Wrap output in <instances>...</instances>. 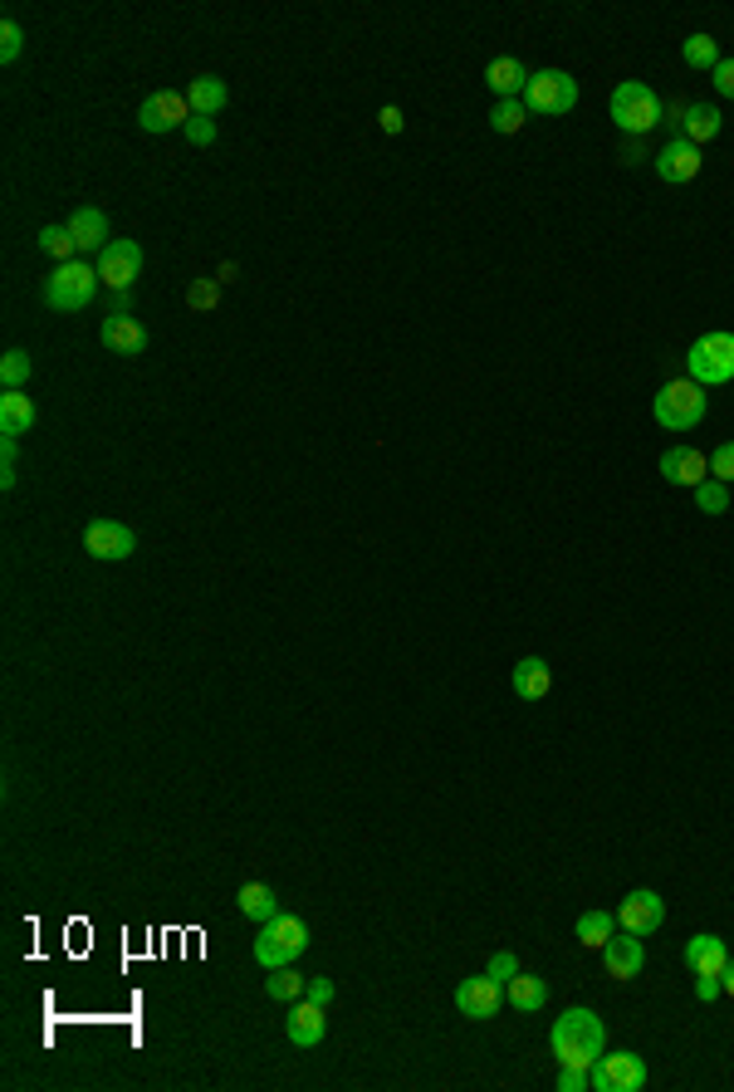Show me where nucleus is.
Here are the masks:
<instances>
[{
	"instance_id": "f257e3e1",
	"label": "nucleus",
	"mask_w": 734,
	"mask_h": 1092,
	"mask_svg": "<svg viewBox=\"0 0 734 1092\" xmlns=\"http://www.w3.org/2000/svg\"><path fill=\"white\" fill-rule=\"evenodd\" d=\"M549 1048H554V1058L563 1068H593L602 1053H607V1029H602V1019L593 1009H563L554 1019V1029H549Z\"/></svg>"
},
{
	"instance_id": "f03ea898",
	"label": "nucleus",
	"mask_w": 734,
	"mask_h": 1092,
	"mask_svg": "<svg viewBox=\"0 0 734 1092\" xmlns=\"http://www.w3.org/2000/svg\"><path fill=\"white\" fill-rule=\"evenodd\" d=\"M607 113H612V123H617V133H627V138H646L656 123H661L666 103H661V98H656L651 84L627 79V84H617V89H612V98H607Z\"/></svg>"
},
{
	"instance_id": "7ed1b4c3",
	"label": "nucleus",
	"mask_w": 734,
	"mask_h": 1092,
	"mask_svg": "<svg viewBox=\"0 0 734 1092\" xmlns=\"http://www.w3.org/2000/svg\"><path fill=\"white\" fill-rule=\"evenodd\" d=\"M98 265H89V260H64V265H54V275L45 280V304L54 314H79L94 304L98 294Z\"/></svg>"
},
{
	"instance_id": "20e7f679",
	"label": "nucleus",
	"mask_w": 734,
	"mask_h": 1092,
	"mask_svg": "<svg viewBox=\"0 0 734 1092\" xmlns=\"http://www.w3.org/2000/svg\"><path fill=\"white\" fill-rule=\"evenodd\" d=\"M651 412H656V422H661L666 432H690V427H700V422H705L710 397H705V387H700V382L676 378V382H666V387L656 392Z\"/></svg>"
},
{
	"instance_id": "39448f33",
	"label": "nucleus",
	"mask_w": 734,
	"mask_h": 1092,
	"mask_svg": "<svg viewBox=\"0 0 734 1092\" xmlns=\"http://www.w3.org/2000/svg\"><path fill=\"white\" fill-rule=\"evenodd\" d=\"M309 950V926L299 921V916H275L270 926H260L255 936V960L265 970H280V965H294V960Z\"/></svg>"
},
{
	"instance_id": "423d86ee",
	"label": "nucleus",
	"mask_w": 734,
	"mask_h": 1092,
	"mask_svg": "<svg viewBox=\"0 0 734 1092\" xmlns=\"http://www.w3.org/2000/svg\"><path fill=\"white\" fill-rule=\"evenodd\" d=\"M690 382L700 387H725L734 382V334H700L686 353Z\"/></svg>"
},
{
	"instance_id": "0eeeda50",
	"label": "nucleus",
	"mask_w": 734,
	"mask_h": 1092,
	"mask_svg": "<svg viewBox=\"0 0 734 1092\" xmlns=\"http://www.w3.org/2000/svg\"><path fill=\"white\" fill-rule=\"evenodd\" d=\"M524 108L539 118H563L578 108V79L568 69H539L529 74V89H524Z\"/></svg>"
},
{
	"instance_id": "6e6552de",
	"label": "nucleus",
	"mask_w": 734,
	"mask_h": 1092,
	"mask_svg": "<svg viewBox=\"0 0 734 1092\" xmlns=\"http://www.w3.org/2000/svg\"><path fill=\"white\" fill-rule=\"evenodd\" d=\"M593 1088H598V1092H642V1088H646V1063H642V1053H632V1048L602 1053L598 1063H593Z\"/></svg>"
},
{
	"instance_id": "1a4fd4ad",
	"label": "nucleus",
	"mask_w": 734,
	"mask_h": 1092,
	"mask_svg": "<svg viewBox=\"0 0 734 1092\" xmlns=\"http://www.w3.org/2000/svg\"><path fill=\"white\" fill-rule=\"evenodd\" d=\"M661 921H666V902H661V892H651V887L627 892L622 906H617V926L622 931H632V936H656L661 931Z\"/></svg>"
},
{
	"instance_id": "9d476101",
	"label": "nucleus",
	"mask_w": 734,
	"mask_h": 1092,
	"mask_svg": "<svg viewBox=\"0 0 734 1092\" xmlns=\"http://www.w3.org/2000/svg\"><path fill=\"white\" fill-rule=\"evenodd\" d=\"M138 123H142V133H172V128H186V123H191V103H186V94L157 89V94L142 98Z\"/></svg>"
},
{
	"instance_id": "9b49d317",
	"label": "nucleus",
	"mask_w": 734,
	"mask_h": 1092,
	"mask_svg": "<svg viewBox=\"0 0 734 1092\" xmlns=\"http://www.w3.org/2000/svg\"><path fill=\"white\" fill-rule=\"evenodd\" d=\"M142 275V245L138 240H113V245L98 255V280L108 285V294L113 290H133Z\"/></svg>"
},
{
	"instance_id": "f8f14e48",
	"label": "nucleus",
	"mask_w": 734,
	"mask_h": 1092,
	"mask_svg": "<svg viewBox=\"0 0 734 1092\" xmlns=\"http://www.w3.org/2000/svg\"><path fill=\"white\" fill-rule=\"evenodd\" d=\"M84 549H89L94 559H103V564H123L128 554L138 549V534L128 529V524H118V520H94L89 529H84Z\"/></svg>"
},
{
	"instance_id": "ddd939ff",
	"label": "nucleus",
	"mask_w": 734,
	"mask_h": 1092,
	"mask_svg": "<svg viewBox=\"0 0 734 1092\" xmlns=\"http://www.w3.org/2000/svg\"><path fill=\"white\" fill-rule=\"evenodd\" d=\"M500 1000H505V990H500L495 975H465L456 985V1009L465 1014V1019H495Z\"/></svg>"
},
{
	"instance_id": "4468645a",
	"label": "nucleus",
	"mask_w": 734,
	"mask_h": 1092,
	"mask_svg": "<svg viewBox=\"0 0 734 1092\" xmlns=\"http://www.w3.org/2000/svg\"><path fill=\"white\" fill-rule=\"evenodd\" d=\"M656 471H661L666 485H690L695 490L700 480H710V456L695 451V446H671V451H661Z\"/></svg>"
},
{
	"instance_id": "2eb2a0df",
	"label": "nucleus",
	"mask_w": 734,
	"mask_h": 1092,
	"mask_svg": "<svg viewBox=\"0 0 734 1092\" xmlns=\"http://www.w3.org/2000/svg\"><path fill=\"white\" fill-rule=\"evenodd\" d=\"M700 167H705V157H700V148L686 143V138H671V143L656 152V177L671 182V187H681V182H695Z\"/></svg>"
},
{
	"instance_id": "dca6fc26",
	"label": "nucleus",
	"mask_w": 734,
	"mask_h": 1092,
	"mask_svg": "<svg viewBox=\"0 0 734 1092\" xmlns=\"http://www.w3.org/2000/svg\"><path fill=\"white\" fill-rule=\"evenodd\" d=\"M602 965H607V975L612 980H637L642 975V965H646V946H642V936H632V931H612V941L602 946Z\"/></svg>"
},
{
	"instance_id": "f3484780",
	"label": "nucleus",
	"mask_w": 734,
	"mask_h": 1092,
	"mask_svg": "<svg viewBox=\"0 0 734 1092\" xmlns=\"http://www.w3.org/2000/svg\"><path fill=\"white\" fill-rule=\"evenodd\" d=\"M324 1029H328V1019H324V1004H314V1000H294V1009H289V1019H284V1034H289V1044L294 1048H314V1044H324Z\"/></svg>"
},
{
	"instance_id": "a211bd4d",
	"label": "nucleus",
	"mask_w": 734,
	"mask_h": 1092,
	"mask_svg": "<svg viewBox=\"0 0 734 1092\" xmlns=\"http://www.w3.org/2000/svg\"><path fill=\"white\" fill-rule=\"evenodd\" d=\"M686 965L690 975H720V970L730 965V946L720 941L715 931H700L686 941Z\"/></svg>"
},
{
	"instance_id": "6ab92c4d",
	"label": "nucleus",
	"mask_w": 734,
	"mask_h": 1092,
	"mask_svg": "<svg viewBox=\"0 0 734 1092\" xmlns=\"http://www.w3.org/2000/svg\"><path fill=\"white\" fill-rule=\"evenodd\" d=\"M98 338H103V348L108 353H118V358H138L142 348H147V329H142L133 314H128V319H103Z\"/></svg>"
},
{
	"instance_id": "aec40b11",
	"label": "nucleus",
	"mask_w": 734,
	"mask_h": 1092,
	"mask_svg": "<svg viewBox=\"0 0 734 1092\" xmlns=\"http://www.w3.org/2000/svg\"><path fill=\"white\" fill-rule=\"evenodd\" d=\"M554 691V671L544 657H524L514 662V696L519 701H544V696Z\"/></svg>"
},
{
	"instance_id": "412c9836",
	"label": "nucleus",
	"mask_w": 734,
	"mask_h": 1092,
	"mask_svg": "<svg viewBox=\"0 0 734 1092\" xmlns=\"http://www.w3.org/2000/svg\"><path fill=\"white\" fill-rule=\"evenodd\" d=\"M186 103H191L196 118H216V113H221V108L230 103L226 79H216V74H196V79L186 84Z\"/></svg>"
},
{
	"instance_id": "4be33fe9",
	"label": "nucleus",
	"mask_w": 734,
	"mask_h": 1092,
	"mask_svg": "<svg viewBox=\"0 0 734 1092\" xmlns=\"http://www.w3.org/2000/svg\"><path fill=\"white\" fill-rule=\"evenodd\" d=\"M35 422H40V412L25 392H0V436H15L20 441L25 432H35Z\"/></svg>"
},
{
	"instance_id": "5701e85b",
	"label": "nucleus",
	"mask_w": 734,
	"mask_h": 1092,
	"mask_svg": "<svg viewBox=\"0 0 734 1092\" xmlns=\"http://www.w3.org/2000/svg\"><path fill=\"white\" fill-rule=\"evenodd\" d=\"M69 231L74 240H79V250H98L103 255L113 240H108V211H98V206H79V211L69 216Z\"/></svg>"
},
{
	"instance_id": "b1692460",
	"label": "nucleus",
	"mask_w": 734,
	"mask_h": 1092,
	"mask_svg": "<svg viewBox=\"0 0 734 1092\" xmlns=\"http://www.w3.org/2000/svg\"><path fill=\"white\" fill-rule=\"evenodd\" d=\"M485 84L495 89V98H519L529 89V69L519 59H510V54H500V59L485 64Z\"/></svg>"
},
{
	"instance_id": "393cba45",
	"label": "nucleus",
	"mask_w": 734,
	"mask_h": 1092,
	"mask_svg": "<svg viewBox=\"0 0 734 1092\" xmlns=\"http://www.w3.org/2000/svg\"><path fill=\"white\" fill-rule=\"evenodd\" d=\"M235 906L255 926H270L280 916V897H275V887H270V882H245V887H240V897H235Z\"/></svg>"
},
{
	"instance_id": "a878e982",
	"label": "nucleus",
	"mask_w": 734,
	"mask_h": 1092,
	"mask_svg": "<svg viewBox=\"0 0 734 1092\" xmlns=\"http://www.w3.org/2000/svg\"><path fill=\"white\" fill-rule=\"evenodd\" d=\"M725 128V118H720L715 103H686V118H681V138L686 143H710V138Z\"/></svg>"
},
{
	"instance_id": "bb28decb",
	"label": "nucleus",
	"mask_w": 734,
	"mask_h": 1092,
	"mask_svg": "<svg viewBox=\"0 0 734 1092\" xmlns=\"http://www.w3.org/2000/svg\"><path fill=\"white\" fill-rule=\"evenodd\" d=\"M505 1000H510L519 1014H539L544 1004H549V985H544L539 975H524V970H519V975H514L510 985H505Z\"/></svg>"
},
{
	"instance_id": "cd10ccee",
	"label": "nucleus",
	"mask_w": 734,
	"mask_h": 1092,
	"mask_svg": "<svg viewBox=\"0 0 734 1092\" xmlns=\"http://www.w3.org/2000/svg\"><path fill=\"white\" fill-rule=\"evenodd\" d=\"M612 931H617V916H612V911H583V916H578V946L602 950V946L612 941Z\"/></svg>"
},
{
	"instance_id": "c85d7f7f",
	"label": "nucleus",
	"mask_w": 734,
	"mask_h": 1092,
	"mask_svg": "<svg viewBox=\"0 0 734 1092\" xmlns=\"http://www.w3.org/2000/svg\"><path fill=\"white\" fill-rule=\"evenodd\" d=\"M304 985H309V980H304V975H299V970H294V965L265 970V995H270V1000H284V1004H294V1000L304 995Z\"/></svg>"
},
{
	"instance_id": "c756f323",
	"label": "nucleus",
	"mask_w": 734,
	"mask_h": 1092,
	"mask_svg": "<svg viewBox=\"0 0 734 1092\" xmlns=\"http://www.w3.org/2000/svg\"><path fill=\"white\" fill-rule=\"evenodd\" d=\"M524 123H529L524 98H495V108H490V128H495V133H519Z\"/></svg>"
},
{
	"instance_id": "7c9ffc66",
	"label": "nucleus",
	"mask_w": 734,
	"mask_h": 1092,
	"mask_svg": "<svg viewBox=\"0 0 734 1092\" xmlns=\"http://www.w3.org/2000/svg\"><path fill=\"white\" fill-rule=\"evenodd\" d=\"M25 382H30V353L25 348H6V358H0V387L20 392Z\"/></svg>"
},
{
	"instance_id": "2f4dec72",
	"label": "nucleus",
	"mask_w": 734,
	"mask_h": 1092,
	"mask_svg": "<svg viewBox=\"0 0 734 1092\" xmlns=\"http://www.w3.org/2000/svg\"><path fill=\"white\" fill-rule=\"evenodd\" d=\"M40 250H45V255H54V260L64 265V260H74L79 240H74L69 226H45V231H40Z\"/></svg>"
},
{
	"instance_id": "473e14b6",
	"label": "nucleus",
	"mask_w": 734,
	"mask_h": 1092,
	"mask_svg": "<svg viewBox=\"0 0 734 1092\" xmlns=\"http://www.w3.org/2000/svg\"><path fill=\"white\" fill-rule=\"evenodd\" d=\"M681 59L690 64V69H715L720 64V45L710 35H690L681 45Z\"/></svg>"
},
{
	"instance_id": "72a5a7b5",
	"label": "nucleus",
	"mask_w": 734,
	"mask_h": 1092,
	"mask_svg": "<svg viewBox=\"0 0 734 1092\" xmlns=\"http://www.w3.org/2000/svg\"><path fill=\"white\" fill-rule=\"evenodd\" d=\"M695 505L705 510V515H725V510H730V485H725V480H715V476L700 480V485H695Z\"/></svg>"
},
{
	"instance_id": "f704fd0d",
	"label": "nucleus",
	"mask_w": 734,
	"mask_h": 1092,
	"mask_svg": "<svg viewBox=\"0 0 734 1092\" xmlns=\"http://www.w3.org/2000/svg\"><path fill=\"white\" fill-rule=\"evenodd\" d=\"M216 299H221V280H216V275L191 280V285H186V304H191L196 314H211V309H216Z\"/></svg>"
},
{
	"instance_id": "c9c22d12",
	"label": "nucleus",
	"mask_w": 734,
	"mask_h": 1092,
	"mask_svg": "<svg viewBox=\"0 0 734 1092\" xmlns=\"http://www.w3.org/2000/svg\"><path fill=\"white\" fill-rule=\"evenodd\" d=\"M710 476L725 480V485H734V441H725V446H715V451H710Z\"/></svg>"
},
{
	"instance_id": "e433bc0d",
	"label": "nucleus",
	"mask_w": 734,
	"mask_h": 1092,
	"mask_svg": "<svg viewBox=\"0 0 734 1092\" xmlns=\"http://www.w3.org/2000/svg\"><path fill=\"white\" fill-rule=\"evenodd\" d=\"M20 50H25V35H20V25H15V20H6V25H0V59H6V64H15V59H20Z\"/></svg>"
},
{
	"instance_id": "4c0bfd02",
	"label": "nucleus",
	"mask_w": 734,
	"mask_h": 1092,
	"mask_svg": "<svg viewBox=\"0 0 734 1092\" xmlns=\"http://www.w3.org/2000/svg\"><path fill=\"white\" fill-rule=\"evenodd\" d=\"M485 975H495L500 985H510V980L519 975V960H514V950H495V956H490V965H485Z\"/></svg>"
},
{
	"instance_id": "58836bf2",
	"label": "nucleus",
	"mask_w": 734,
	"mask_h": 1092,
	"mask_svg": "<svg viewBox=\"0 0 734 1092\" xmlns=\"http://www.w3.org/2000/svg\"><path fill=\"white\" fill-rule=\"evenodd\" d=\"M186 143H191V148H211L216 143V118H196L191 113V123H186Z\"/></svg>"
},
{
	"instance_id": "ea45409f",
	"label": "nucleus",
	"mask_w": 734,
	"mask_h": 1092,
	"mask_svg": "<svg viewBox=\"0 0 734 1092\" xmlns=\"http://www.w3.org/2000/svg\"><path fill=\"white\" fill-rule=\"evenodd\" d=\"M593 1088V1068H563L558 1073V1092H583Z\"/></svg>"
},
{
	"instance_id": "a19ab883",
	"label": "nucleus",
	"mask_w": 734,
	"mask_h": 1092,
	"mask_svg": "<svg viewBox=\"0 0 734 1092\" xmlns=\"http://www.w3.org/2000/svg\"><path fill=\"white\" fill-rule=\"evenodd\" d=\"M304 1000H314V1004H324V1009H328V1000H333V980H328V975H314L309 985H304Z\"/></svg>"
},
{
	"instance_id": "79ce46f5",
	"label": "nucleus",
	"mask_w": 734,
	"mask_h": 1092,
	"mask_svg": "<svg viewBox=\"0 0 734 1092\" xmlns=\"http://www.w3.org/2000/svg\"><path fill=\"white\" fill-rule=\"evenodd\" d=\"M710 74H715V94L720 98H734V59H720Z\"/></svg>"
},
{
	"instance_id": "37998d69",
	"label": "nucleus",
	"mask_w": 734,
	"mask_h": 1092,
	"mask_svg": "<svg viewBox=\"0 0 734 1092\" xmlns=\"http://www.w3.org/2000/svg\"><path fill=\"white\" fill-rule=\"evenodd\" d=\"M720 995H725L720 975H695V1000H700V1004H710V1000H720Z\"/></svg>"
},
{
	"instance_id": "c03bdc74",
	"label": "nucleus",
	"mask_w": 734,
	"mask_h": 1092,
	"mask_svg": "<svg viewBox=\"0 0 734 1092\" xmlns=\"http://www.w3.org/2000/svg\"><path fill=\"white\" fill-rule=\"evenodd\" d=\"M128 309H133V290H113V294H108V319H128Z\"/></svg>"
},
{
	"instance_id": "a18cd8bd",
	"label": "nucleus",
	"mask_w": 734,
	"mask_h": 1092,
	"mask_svg": "<svg viewBox=\"0 0 734 1092\" xmlns=\"http://www.w3.org/2000/svg\"><path fill=\"white\" fill-rule=\"evenodd\" d=\"M377 123H382V133H392V138H397L402 128H407V118H402V108H397V103H387V108H382V113H377Z\"/></svg>"
},
{
	"instance_id": "49530a36",
	"label": "nucleus",
	"mask_w": 734,
	"mask_h": 1092,
	"mask_svg": "<svg viewBox=\"0 0 734 1092\" xmlns=\"http://www.w3.org/2000/svg\"><path fill=\"white\" fill-rule=\"evenodd\" d=\"M216 280H221V285H230V280H240V265H235V260H221V270H216Z\"/></svg>"
},
{
	"instance_id": "de8ad7c7",
	"label": "nucleus",
	"mask_w": 734,
	"mask_h": 1092,
	"mask_svg": "<svg viewBox=\"0 0 734 1092\" xmlns=\"http://www.w3.org/2000/svg\"><path fill=\"white\" fill-rule=\"evenodd\" d=\"M646 157V148H642V138H627V162H642Z\"/></svg>"
},
{
	"instance_id": "09e8293b",
	"label": "nucleus",
	"mask_w": 734,
	"mask_h": 1092,
	"mask_svg": "<svg viewBox=\"0 0 734 1092\" xmlns=\"http://www.w3.org/2000/svg\"><path fill=\"white\" fill-rule=\"evenodd\" d=\"M720 985H725V995H734V960H730L725 970H720Z\"/></svg>"
}]
</instances>
